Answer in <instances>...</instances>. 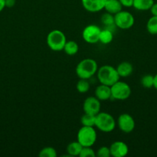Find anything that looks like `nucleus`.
Masks as SVG:
<instances>
[{"label":"nucleus","mask_w":157,"mask_h":157,"mask_svg":"<svg viewBox=\"0 0 157 157\" xmlns=\"http://www.w3.org/2000/svg\"><path fill=\"white\" fill-rule=\"evenodd\" d=\"M97 78L100 84H106L111 87L115 82L119 81L120 77L115 67L112 65L106 64L98 69Z\"/></svg>","instance_id":"1"},{"label":"nucleus","mask_w":157,"mask_h":157,"mask_svg":"<svg viewBox=\"0 0 157 157\" xmlns=\"http://www.w3.org/2000/svg\"><path fill=\"white\" fill-rule=\"evenodd\" d=\"M98 71V64L94 59L86 58L77 64L75 73L77 76L82 79H89L92 78Z\"/></svg>","instance_id":"2"},{"label":"nucleus","mask_w":157,"mask_h":157,"mask_svg":"<svg viewBox=\"0 0 157 157\" xmlns=\"http://www.w3.org/2000/svg\"><path fill=\"white\" fill-rule=\"evenodd\" d=\"M66 37L62 31L55 29L48 34L46 42L51 50L54 52L62 51L66 43Z\"/></svg>","instance_id":"3"},{"label":"nucleus","mask_w":157,"mask_h":157,"mask_svg":"<svg viewBox=\"0 0 157 157\" xmlns=\"http://www.w3.org/2000/svg\"><path fill=\"white\" fill-rule=\"evenodd\" d=\"M97 140V133L94 127L83 126L77 133V141L83 147H92L95 144Z\"/></svg>","instance_id":"4"},{"label":"nucleus","mask_w":157,"mask_h":157,"mask_svg":"<svg viewBox=\"0 0 157 157\" xmlns=\"http://www.w3.org/2000/svg\"><path fill=\"white\" fill-rule=\"evenodd\" d=\"M95 127L104 133H109L115 129V121L110 113L99 112L95 116Z\"/></svg>","instance_id":"5"},{"label":"nucleus","mask_w":157,"mask_h":157,"mask_svg":"<svg viewBox=\"0 0 157 157\" xmlns=\"http://www.w3.org/2000/svg\"><path fill=\"white\" fill-rule=\"evenodd\" d=\"M112 98L118 101L128 99L131 95V88L127 83L118 81L111 86Z\"/></svg>","instance_id":"6"},{"label":"nucleus","mask_w":157,"mask_h":157,"mask_svg":"<svg viewBox=\"0 0 157 157\" xmlns=\"http://www.w3.org/2000/svg\"><path fill=\"white\" fill-rule=\"evenodd\" d=\"M115 17V25L119 29L126 30L133 26L135 23L134 16L127 11H120L117 14L114 15Z\"/></svg>","instance_id":"7"},{"label":"nucleus","mask_w":157,"mask_h":157,"mask_svg":"<svg viewBox=\"0 0 157 157\" xmlns=\"http://www.w3.org/2000/svg\"><path fill=\"white\" fill-rule=\"evenodd\" d=\"M101 29L95 25H87L83 31L82 36L83 40L89 44H95L99 42Z\"/></svg>","instance_id":"8"},{"label":"nucleus","mask_w":157,"mask_h":157,"mask_svg":"<svg viewBox=\"0 0 157 157\" xmlns=\"http://www.w3.org/2000/svg\"><path fill=\"white\" fill-rule=\"evenodd\" d=\"M117 124L121 131L129 133L135 129V123L133 117L129 113H122L117 120Z\"/></svg>","instance_id":"9"},{"label":"nucleus","mask_w":157,"mask_h":157,"mask_svg":"<svg viewBox=\"0 0 157 157\" xmlns=\"http://www.w3.org/2000/svg\"><path fill=\"white\" fill-rule=\"evenodd\" d=\"M101 104L96 97H89L83 103V110L86 113L96 115L100 112Z\"/></svg>","instance_id":"10"},{"label":"nucleus","mask_w":157,"mask_h":157,"mask_svg":"<svg viewBox=\"0 0 157 157\" xmlns=\"http://www.w3.org/2000/svg\"><path fill=\"white\" fill-rule=\"evenodd\" d=\"M111 156L113 157H124L129 153V147L123 141H115L109 147Z\"/></svg>","instance_id":"11"},{"label":"nucleus","mask_w":157,"mask_h":157,"mask_svg":"<svg viewBox=\"0 0 157 157\" xmlns=\"http://www.w3.org/2000/svg\"><path fill=\"white\" fill-rule=\"evenodd\" d=\"M82 5L89 12H98L104 9L106 0H81Z\"/></svg>","instance_id":"12"},{"label":"nucleus","mask_w":157,"mask_h":157,"mask_svg":"<svg viewBox=\"0 0 157 157\" xmlns=\"http://www.w3.org/2000/svg\"><path fill=\"white\" fill-rule=\"evenodd\" d=\"M95 97H96L99 101H107L112 98L110 86L101 84L95 88Z\"/></svg>","instance_id":"13"},{"label":"nucleus","mask_w":157,"mask_h":157,"mask_svg":"<svg viewBox=\"0 0 157 157\" xmlns=\"http://www.w3.org/2000/svg\"><path fill=\"white\" fill-rule=\"evenodd\" d=\"M123 6H122L119 0H106L104 9L106 11V12L115 15L123 10Z\"/></svg>","instance_id":"14"},{"label":"nucleus","mask_w":157,"mask_h":157,"mask_svg":"<svg viewBox=\"0 0 157 157\" xmlns=\"http://www.w3.org/2000/svg\"><path fill=\"white\" fill-rule=\"evenodd\" d=\"M116 70L120 78H126L132 73L133 67L131 63L128 62V61H123L117 66Z\"/></svg>","instance_id":"15"},{"label":"nucleus","mask_w":157,"mask_h":157,"mask_svg":"<svg viewBox=\"0 0 157 157\" xmlns=\"http://www.w3.org/2000/svg\"><path fill=\"white\" fill-rule=\"evenodd\" d=\"M83 147L78 141H75V142L70 143L67 146L66 151H67L69 156H79Z\"/></svg>","instance_id":"16"},{"label":"nucleus","mask_w":157,"mask_h":157,"mask_svg":"<svg viewBox=\"0 0 157 157\" xmlns=\"http://www.w3.org/2000/svg\"><path fill=\"white\" fill-rule=\"evenodd\" d=\"M154 3V0H133L132 7L139 11H147L150 9Z\"/></svg>","instance_id":"17"},{"label":"nucleus","mask_w":157,"mask_h":157,"mask_svg":"<svg viewBox=\"0 0 157 157\" xmlns=\"http://www.w3.org/2000/svg\"><path fill=\"white\" fill-rule=\"evenodd\" d=\"M113 40V34H112V31L109 29H101L99 35V41L101 42L103 44H108L109 43L112 42Z\"/></svg>","instance_id":"18"},{"label":"nucleus","mask_w":157,"mask_h":157,"mask_svg":"<svg viewBox=\"0 0 157 157\" xmlns=\"http://www.w3.org/2000/svg\"><path fill=\"white\" fill-rule=\"evenodd\" d=\"M64 52L68 55H75L78 52V44L75 41H67L63 48Z\"/></svg>","instance_id":"19"},{"label":"nucleus","mask_w":157,"mask_h":157,"mask_svg":"<svg viewBox=\"0 0 157 157\" xmlns=\"http://www.w3.org/2000/svg\"><path fill=\"white\" fill-rule=\"evenodd\" d=\"M146 29L151 35H157V16L152 15L146 23Z\"/></svg>","instance_id":"20"},{"label":"nucleus","mask_w":157,"mask_h":157,"mask_svg":"<svg viewBox=\"0 0 157 157\" xmlns=\"http://www.w3.org/2000/svg\"><path fill=\"white\" fill-rule=\"evenodd\" d=\"M95 116L96 115L85 113V114L81 118L82 125L86 126V127H95Z\"/></svg>","instance_id":"21"},{"label":"nucleus","mask_w":157,"mask_h":157,"mask_svg":"<svg viewBox=\"0 0 157 157\" xmlns=\"http://www.w3.org/2000/svg\"><path fill=\"white\" fill-rule=\"evenodd\" d=\"M89 88H90V84H89L88 80L79 78L76 84V90H78V92L81 94H85L89 91Z\"/></svg>","instance_id":"22"},{"label":"nucleus","mask_w":157,"mask_h":157,"mask_svg":"<svg viewBox=\"0 0 157 157\" xmlns=\"http://www.w3.org/2000/svg\"><path fill=\"white\" fill-rule=\"evenodd\" d=\"M101 22L106 27H110V26L115 25V17L112 14L106 12L103 14L101 17Z\"/></svg>","instance_id":"23"},{"label":"nucleus","mask_w":157,"mask_h":157,"mask_svg":"<svg viewBox=\"0 0 157 157\" xmlns=\"http://www.w3.org/2000/svg\"><path fill=\"white\" fill-rule=\"evenodd\" d=\"M38 156L40 157H56L57 152L53 147H47L40 150Z\"/></svg>","instance_id":"24"},{"label":"nucleus","mask_w":157,"mask_h":157,"mask_svg":"<svg viewBox=\"0 0 157 157\" xmlns=\"http://www.w3.org/2000/svg\"><path fill=\"white\" fill-rule=\"evenodd\" d=\"M141 84L145 88L153 87L154 76L151 75H146L141 78Z\"/></svg>","instance_id":"25"},{"label":"nucleus","mask_w":157,"mask_h":157,"mask_svg":"<svg viewBox=\"0 0 157 157\" xmlns=\"http://www.w3.org/2000/svg\"><path fill=\"white\" fill-rule=\"evenodd\" d=\"M80 157H95L96 156V153L94 151L92 147H83L79 154Z\"/></svg>","instance_id":"26"},{"label":"nucleus","mask_w":157,"mask_h":157,"mask_svg":"<svg viewBox=\"0 0 157 157\" xmlns=\"http://www.w3.org/2000/svg\"><path fill=\"white\" fill-rule=\"evenodd\" d=\"M96 156L98 157H109L111 156L110 149L108 147H102L97 150Z\"/></svg>","instance_id":"27"},{"label":"nucleus","mask_w":157,"mask_h":157,"mask_svg":"<svg viewBox=\"0 0 157 157\" xmlns=\"http://www.w3.org/2000/svg\"><path fill=\"white\" fill-rule=\"evenodd\" d=\"M123 7L130 8L133 6V0H119Z\"/></svg>","instance_id":"28"},{"label":"nucleus","mask_w":157,"mask_h":157,"mask_svg":"<svg viewBox=\"0 0 157 157\" xmlns=\"http://www.w3.org/2000/svg\"><path fill=\"white\" fill-rule=\"evenodd\" d=\"M150 12L152 15L154 16H157V2L153 3V5L152 6V7L150 8Z\"/></svg>","instance_id":"29"},{"label":"nucleus","mask_w":157,"mask_h":157,"mask_svg":"<svg viewBox=\"0 0 157 157\" xmlns=\"http://www.w3.org/2000/svg\"><path fill=\"white\" fill-rule=\"evenodd\" d=\"M5 2H6V7L12 8L15 5L16 0H5Z\"/></svg>","instance_id":"30"},{"label":"nucleus","mask_w":157,"mask_h":157,"mask_svg":"<svg viewBox=\"0 0 157 157\" xmlns=\"http://www.w3.org/2000/svg\"><path fill=\"white\" fill-rule=\"evenodd\" d=\"M6 8V2L5 0H0V12H2L3 9Z\"/></svg>","instance_id":"31"},{"label":"nucleus","mask_w":157,"mask_h":157,"mask_svg":"<svg viewBox=\"0 0 157 157\" xmlns=\"http://www.w3.org/2000/svg\"><path fill=\"white\" fill-rule=\"evenodd\" d=\"M153 87H154V88H155V90H157V74L155 75H154Z\"/></svg>","instance_id":"32"}]
</instances>
